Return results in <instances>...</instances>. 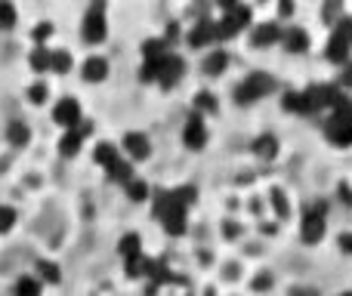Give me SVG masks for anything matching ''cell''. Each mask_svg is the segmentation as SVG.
Segmentation results:
<instances>
[{"mask_svg":"<svg viewBox=\"0 0 352 296\" xmlns=\"http://www.w3.org/2000/svg\"><path fill=\"white\" fill-rule=\"evenodd\" d=\"M272 90H275V80L269 78L266 71H254L235 87V99H238V105H250V102H256V99L269 96Z\"/></svg>","mask_w":352,"mask_h":296,"instance_id":"obj_1","label":"cell"},{"mask_svg":"<svg viewBox=\"0 0 352 296\" xmlns=\"http://www.w3.org/2000/svg\"><path fill=\"white\" fill-rule=\"evenodd\" d=\"M80 34H84L87 43H102L105 34H109V19H105V3H93L84 16V25H80Z\"/></svg>","mask_w":352,"mask_h":296,"instance_id":"obj_2","label":"cell"},{"mask_svg":"<svg viewBox=\"0 0 352 296\" xmlns=\"http://www.w3.org/2000/svg\"><path fill=\"white\" fill-rule=\"evenodd\" d=\"M223 10H226V16L217 22V34L223 37H235L238 31L244 28V25H250V10L248 6H241V3H223Z\"/></svg>","mask_w":352,"mask_h":296,"instance_id":"obj_3","label":"cell"},{"mask_svg":"<svg viewBox=\"0 0 352 296\" xmlns=\"http://www.w3.org/2000/svg\"><path fill=\"white\" fill-rule=\"evenodd\" d=\"M303 241L306 244H318L324 238V204H316L303 213Z\"/></svg>","mask_w":352,"mask_h":296,"instance_id":"obj_4","label":"cell"},{"mask_svg":"<svg viewBox=\"0 0 352 296\" xmlns=\"http://www.w3.org/2000/svg\"><path fill=\"white\" fill-rule=\"evenodd\" d=\"M328 139L334 142V146L346 148L352 142V117L346 115V111H334L328 121Z\"/></svg>","mask_w":352,"mask_h":296,"instance_id":"obj_5","label":"cell"},{"mask_svg":"<svg viewBox=\"0 0 352 296\" xmlns=\"http://www.w3.org/2000/svg\"><path fill=\"white\" fill-rule=\"evenodd\" d=\"M90 133H93L90 121H80L74 130H65V136H62V142H59V155H62V157H74Z\"/></svg>","mask_w":352,"mask_h":296,"instance_id":"obj_6","label":"cell"},{"mask_svg":"<svg viewBox=\"0 0 352 296\" xmlns=\"http://www.w3.org/2000/svg\"><path fill=\"white\" fill-rule=\"evenodd\" d=\"M182 142H186V148H192V151L207 146V124L201 115H192L186 121V127H182Z\"/></svg>","mask_w":352,"mask_h":296,"instance_id":"obj_7","label":"cell"},{"mask_svg":"<svg viewBox=\"0 0 352 296\" xmlns=\"http://www.w3.org/2000/svg\"><path fill=\"white\" fill-rule=\"evenodd\" d=\"M170 198H173V194H170ZM158 219H161V225H164L167 235H182V231H186V225H188V210H186V207H179L176 201H170V207H167Z\"/></svg>","mask_w":352,"mask_h":296,"instance_id":"obj_8","label":"cell"},{"mask_svg":"<svg viewBox=\"0 0 352 296\" xmlns=\"http://www.w3.org/2000/svg\"><path fill=\"white\" fill-rule=\"evenodd\" d=\"M53 121L59 124V127H65V130H74L84 117H80V105H78V99H59V105L53 109Z\"/></svg>","mask_w":352,"mask_h":296,"instance_id":"obj_9","label":"cell"},{"mask_svg":"<svg viewBox=\"0 0 352 296\" xmlns=\"http://www.w3.org/2000/svg\"><path fill=\"white\" fill-rule=\"evenodd\" d=\"M182 74H186V62H182V56L170 53L164 62H161V74H158V84L164 87V90H170L182 80Z\"/></svg>","mask_w":352,"mask_h":296,"instance_id":"obj_10","label":"cell"},{"mask_svg":"<svg viewBox=\"0 0 352 296\" xmlns=\"http://www.w3.org/2000/svg\"><path fill=\"white\" fill-rule=\"evenodd\" d=\"M213 41H219L217 22H213V19H201V22L192 25V31H188V43H192V47H198V49H204L207 43H213Z\"/></svg>","mask_w":352,"mask_h":296,"instance_id":"obj_11","label":"cell"},{"mask_svg":"<svg viewBox=\"0 0 352 296\" xmlns=\"http://www.w3.org/2000/svg\"><path fill=\"white\" fill-rule=\"evenodd\" d=\"M124 151H127L133 161H146V157L152 155V142H148L146 133H136V130H130V133L124 136Z\"/></svg>","mask_w":352,"mask_h":296,"instance_id":"obj_12","label":"cell"},{"mask_svg":"<svg viewBox=\"0 0 352 296\" xmlns=\"http://www.w3.org/2000/svg\"><path fill=\"white\" fill-rule=\"evenodd\" d=\"M281 25L275 22H260L254 28V34H250V41H254V47H272V43H281Z\"/></svg>","mask_w":352,"mask_h":296,"instance_id":"obj_13","label":"cell"},{"mask_svg":"<svg viewBox=\"0 0 352 296\" xmlns=\"http://www.w3.org/2000/svg\"><path fill=\"white\" fill-rule=\"evenodd\" d=\"M278 139H275L272 133H263V136H256L254 139V155L260 157V161H275L278 157Z\"/></svg>","mask_w":352,"mask_h":296,"instance_id":"obj_14","label":"cell"},{"mask_svg":"<svg viewBox=\"0 0 352 296\" xmlns=\"http://www.w3.org/2000/svg\"><path fill=\"white\" fill-rule=\"evenodd\" d=\"M349 47H352V43L346 41V37H340L334 31V34H331V41H328V49H324V56H328L331 62H343V65H346V62H349Z\"/></svg>","mask_w":352,"mask_h":296,"instance_id":"obj_15","label":"cell"},{"mask_svg":"<svg viewBox=\"0 0 352 296\" xmlns=\"http://www.w3.org/2000/svg\"><path fill=\"white\" fill-rule=\"evenodd\" d=\"M109 78V62L102 59V56H90V59L84 62V80H90V84H99V80Z\"/></svg>","mask_w":352,"mask_h":296,"instance_id":"obj_16","label":"cell"},{"mask_svg":"<svg viewBox=\"0 0 352 296\" xmlns=\"http://www.w3.org/2000/svg\"><path fill=\"white\" fill-rule=\"evenodd\" d=\"M164 56H170V47H167L164 37H148V41L142 43V59L146 62H161Z\"/></svg>","mask_w":352,"mask_h":296,"instance_id":"obj_17","label":"cell"},{"mask_svg":"<svg viewBox=\"0 0 352 296\" xmlns=\"http://www.w3.org/2000/svg\"><path fill=\"white\" fill-rule=\"evenodd\" d=\"M281 43H285L287 53H303V49L309 47V34H306L303 28H287L285 34H281Z\"/></svg>","mask_w":352,"mask_h":296,"instance_id":"obj_18","label":"cell"},{"mask_svg":"<svg viewBox=\"0 0 352 296\" xmlns=\"http://www.w3.org/2000/svg\"><path fill=\"white\" fill-rule=\"evenodd\" d=\"M226 65H229V53H226V49H210L204 59V74L219 78V74L226 71Z\"/></svg>","mask_w":352,"mask_h":296,"instance_id":"obj_19","label":"cell"},{"mask_svg":"<svg viewBox=\"0 0 352 296\" xmlns=\"http://www.w3.org/2000/svg\"><path fill=\"white\" fill-rule=\"evenodd\" d=\"M6 139H10V146H16V148L28 146V139H31L28 124H22V121H10V124H6Z\"/></svg>","mask_w":352,"mask_h":296,"instance_id":"obj_20","label":"cell"},{"mask_svg":"<svg viewBox=\"0 0 352 296\" xmlns=\"http://www.w3.org/2000/svg\"><path fill=\"white\" fill-rule=\"evenodd\" d=\"M109 179H111V182H124V185H127V182L133 179V167H130V161L118 157V161L109 167Z\"/></svg>","mask_w":352,"mask_h":296,"instance_id":"obj_21","label":"cell"},{"mask_svg":"<svg viewBox=\"0 0 352 296\" xmlns=\"http://www.w3.org/2000/svg\"><path fill=\"white\" fill-rule=\"evenodd\" d=\"M118 250H121V256L124 260H133V256H142V241H140V235H124L121 238V244H118Z\"/></svg>","mask_w":352,"mask_h":296,"instance_id":"obj_22","label":"cell"},{"mask_svg":"<svg viewBox=\"0 0 352 296\" xmlns=\"http://www.w3.org/2000/svg\"><path fill=\"white\" fill-rule=\"evenodd\" d=\"M93 157H96V163H102V167L109 170L111 163H115L118 157H121V151H118L115 146H111V142H99L96 151H93Z\"/></svg>","mask_w":352,"mask_h":296,"instance_id":"obj_23","label":"cell"},{"mask_svg":"<svg viewBox=\"0 0 352 296\" xmlns=\"http://www.w3.org/2000/svg\"><path fill=\"white\" fill-rule=\"evenodd\" d=\"M72 68V53L68 49H50V71L65 74Z\"/></svg>","mask_w":352,"mask_h":296,"instance_id":"obj_24","label":"cell"},{"mask_svg":"<svg viewBox=\"0 0 352 296\" xmlns=\"http://www.w3.org/2000/svg\"><path fill=\"white\" fill-rule=\"evenodd\" d=\"M37 275H41V281H47V284H59V278H62L59 266H56V262H50V260L37 262Z\"/></svg>","mask_w":352,"mask_h":296,"instance_id":"obj_25","label":"cell"},{"mask_svg":"<svg viewBox=\"0 0 352 296\" xmlns=\"http://www.w3.org/2000/svg\"><path fill=\"white\" fill-rule=\"evenodd\" d=\"M195 109H198L195 115H204V111H207V115H213V111L219 109V105H217V96H213V93H207V90H201L198 96H195Z\"/></svg>","mask_w":352,"mask_h":296,"instance_id":"obj_26","label":"cell"},{"mask_svg":"<svg viewBox=\"0 0 352 296\" xmlns=\"http://www.w3.org/2000/svg\"><path fill=\"white\" fill-rule=\"evenodd\" d=\"M31 68H34V71H41V74L50 71V49L47 47H34V49H31Z\"/></svg>","mask_w":352,"mask_h":296,"instance_id":"obj_27","label":"cell"},{"mask_svg":"<svg viewBox=\"0 0 352 296\" xmlns=\"http://www.w3.org/2000/svg\"><path fill=\"white\" fill-rule=\"evenodd\" d=\"M170 194H173L176 204L188 210V204H195V198H198V188H195V185H179V188H173Z\"/></svg>","mask_w":352,"mask_h":296,"instance_id":"obj_28","label":"cell"},{"mask_svg":"<svg viewBox=\"0 0 352 296\" xmlns=\"http://www.w3.org/2000/svg\"><path fill=\"white\" fill-rule=\"evenodd\" d=\"M148 269H152V260H146V256H133V260H127L130 278H142V275H148Z\"/></svg>","mask_w":352,"mask_h":296,"instance_id":"obj_29","label":"cell"},{"mask_svg":"<svg viewBox=\"0 0 352 296\" xmlns=\"http://www.w3.org/2000/svg\"><path fill=\"white\" fill-rule=\"evenodd\" d=\"M127 198L136 201V204H140V201H146V198H148V185H146L142 179H136V176H133V179L127 182Z\"/></svg>","mask_w":352,"mask_h":296,"instance_id":"obj_30","label":"cell"},{"mask_svg":"<svg viewBox=\"0 0 352 296\" xmlns=\"http://www.w3.org/2000/svg\"><path fill=\"white\" fill-rule=\"evenodd\" d=\"M16 296H41V281H34V278H19V281H16Z\"/></svg>","mask_w":352,"mask_h":296,"instance_id":"obj_31","label":"cell"},{"mask_svg":"<svg viewBox=\"0 0 352 296\" xmlns=\"http://www.w3.org/2000/svg\"><path fill=\"white\" fill-rule=\"evenodd\" d=\"M12 25H16V6L6 3V0H0V28L10 31Z\"/></svg>","mask_w":352,"mask_h":296,"instance_id":"obj_32","label":"cell"},{"mask_svg":"<svg viewBox=\"0 0 352 296\" xmlns=\"http://www.w3.org/2000/svg\"><path fill=\"white\" fill-rule=\"evenodd\" d=\"M12 225H16V210H12V207H3V204H0V235L12 231Z\"/></svg>","mask_w":352,"mask_h":296,"instance_id":"obj_33","label":"cell"},{"mask_svg":"<svg viewBox=\"0 0 352 296\" xmlns=\"http://www.w3.org/2000/svg\"><path fill=\"white\" fill-rule=\"evenodd\" d=\"M272 207L278 216H287V210H291V207H287V194L281 192V188H272Z\"/></svg>","mask_w":352,"mask_h":296,"instance_id":"obj_34","label":"cell"},{"mask_svg":"<svg viewBox=\"0 0 352 296\" xmlns=\"http://www.w3.org/2000/svg\"><path fill=\"white\" fill-rule=\"evenodd\" d=\"M47 96H50V87H47V84H34V87L28 90V99H31L34 105H43V102H47Z\"/></svg>","mask_w":352,"mask_h":296,"instance_id":"obj_35","label":"cell"},{"mask_svg":"<svg viewBox=\"0 0 352 296\" xmlns=\"http://www.w3.org/2000/svg\"><path fill=\"white\" fill-rule=\"evenodd\" d=\"M50 34H53V25H50V22H41V25H37V28H34V41H37V47H43V41H47Z\"/></svg>","mask_w":352,"mask_h":296,"instance_id":"obj_36","label":"cell"},{"mask_svg":"<svg viewBox=\"0 0 352 296\" xmlns=\"http://www.w3.org/2000/svg\"><path fill=\"white\" fill-rule=\"evenodd\" d=\"M322 16H324V19H328V22H331V25H337V22H340V3H324Z\"/></svg>","mask_w":352,"mask_h":296,"instance_id":"obj_37","label":"cell"},{"mask_svg":"<svg viewBox=\"0 0 352 296\" xmlns=\"http://www.w3.org/2000/svg\"><path fill=\"white\" fill-rule=\"evenodd\" d=\"M269 284H272V278L269 275H260V278H254V291H269Z\"/></svg>","mask_w":352,"mask_h":296,"instance_id":"obj_38","label":"cell"},{"mask_svg":"<svg viewBox=\"0 0 352 296\" xmlns=\"http://www.w3.org/2000/svg\"><path fill=\"white\" fill-rule=\"evenodd\" d=\"M223 235H226V238H238V235H241V225L226 223V225H223Z\"/></svg>","mask_w":352,"mask_h":296,"instance_id":"obj_39","label":"cell"},{"mask_svg":"<svg viewBox=\"0 0 352 296\" xmlns=\"http://www.w3.org/2000/svg\"><path fill=\"white\" fill-rule=\"evenodd\" d=\"M340 198H343V204H352V188L346 185V182L340 185Z\"/></svg>","mask_w":352,"mask_h":296,"instance_id":"obj_40","label":"cell"},{"mask_svg":"<svg viewBox=\"0 0 352 296\" xmlns=\"http://www.w3.org/2000/svg\"><path fill=\"white\" fill-rule=\"evenodd\" d=\"M343 84L352 87V62H346V65H343Z\"/></svg>","mask_w":352,"mask_h":296,"instance_id":"obj_41","label":"cell"},{"mask_svg":"<svg viewBox=\"0 0 352 296\" xmlns=\"http://www.w3.org/2000/svg\"><path fill=\"white\" fill-rule=\"evenodd\" d=\"M340 247L346 250V253H352V235H340Z\"/></svg>","mask_w":352,"mask_h":296,"instance_id":"obj_42","label":"cell"},{"mask_svg":"<svg viewBox=\"0 0 352 296\" xmlns=\"http://www.w3.org/2000/svg\"><path fill=\"white\" fill-rule=\"evenodd\" d=\"M278 12H281V16H291L294 6H291V3H281V6H278Z\"/></svg>","mask_w":352,"mask_h":296,"instance_id":"obj_43","label":"cell"},{"mask_svg":"<svg viewBox=\"0 0 352 296\" xmlns=\"http://www.w3.org/2000/svg\"><path fill=\"white\" fill-rule=\"evenodd\" d=\"M340 296H352V291H343V293H340Z\"/></svg>","mask_w":352,"mask_h":296,"instance_id":"obj_44","label":"cell"},{"mask_svg":"<svg viewBox=\"0 0 352 296\" xmlns=\"http://www.w3.org/2000/svg\"><path fill=\"white\" fill-rule=\"evenodd\" d=\"M204 296H217V293H213V291H207V293H204Z\"/></svg>","mask_w":352,"mask_h":296,"instance_id":"obj_45","label":"cell"}]
</instances>
